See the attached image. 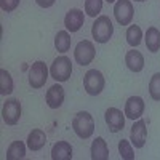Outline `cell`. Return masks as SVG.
<instances>
[{
    "mask_svg": "<svg viewBox=\"0 0 160 160\" xmlns=\"http://www.w3.org/2000/svg\"><path fill=\"white\" fill-rule=\"evenodd\" d=\"M125 64L131 72H141L144 69V56L136 50H130L125 55Z\"/></svg>",
    "mask_w": 160,
    "mask_h": 160,
    "instance_id": "obj_15",
    "label": "cell"
},
{
    "mask_svg": "<svg viewBox=\"0 0 160 160\" xmlns=\"http://www.w3.org/2000/svg\"><path fill=\"white\" fill-rule=\"evenodd\" d=\"M83 22H85V15H83V11L78 10V8H71L64 16V26L69 32L80 31Z\"/></svg>",
    "mask_w": 160,
    "mask_h": 160,
    "instance_id": "obj_11",
    "label": "cell"
},
{
    "mask_svg": "<svg viewBox=\"0 0 160 160\" xmlns=\"http://www.w3.org/2000/svg\"><path fill=\"white\" fill-rule=\"evenodd\" d=\"M13 88H15V85H13V78L10 72L7 69H0V95L2 96L11 95Z\"/></svg>",
    "mask_w": 160,
    "mask_h": 160,
    "instance_id": "obj_21",
    "label": "cell"
},
{
    "mask_svg": "<svg viewBox=\"0 0 160 160\" xmlns=\"http://www.w3.org/2000/svg\"><path fill=\"white\" fill-rule=\"evenodd\" d=\"M146 138H148V128H146V122L142 118H138L136 123H133L131 131H130V141L136 149H141L146 144Z\"/></svg>",
    "mask_w": 160,
    "mask_h": 160,
    "instance_id": "obj_10",
    "label": "cell"
},
{
    "mask_svg": "<svg viewBox=\"0 0 160 160\" xmlns=\"http://www.w3.org/2000/svg\"><path fill=\"white\" fill-rule=\"evenodd\" d=\"M106 2H108V3H115L117 0H106Z\"/></svg>",
    "mask_w": 160,
    "mask_h": 160,
    "instance_id": "obj_28",
    "label": "cell"
},
{
    "mask_svg": "<svg viewBox=\"0 0 160 160\" xmlns=\"http://www.w3.org/2000/svg\"><path fill=\"white\" fill-rule=\"evenodd\" d=\"M64 96H66V93H64V88L61 85H53L48 88L47 91V95H45V101H47V106L50 109H58L62 106L64 102Z\"/></svg>",
    "mask_w": 160,
    "mask_h": 160,
    "instance_id": "obj_13",
    "label": "cell"
},
{
    "mask_svg": "<svg viewBox=\"0 0 160 160\" xmlns=\"http://www.w3.org/2000/svg\"><path fill=\"white\" fill-rule=\"evenodd\" d=\"M125 37H127V43L135 48V47H138L141 43V40H142V31H141L139 26L133 24V26H130V28L127 29Z\"/></svg>",
    "mask_w": 160,
    "mask_h": 160,
    "instance_id": "obj_22",
    "label": "cell"
},
{
    "mask_svg": "<svg viewBox=\"0 0 160 160\" xmlns=\"http://www.w3.org/2000/svg\"><path fill=\"white\" fill-rule=\"evenodd\" d=\"M96 56V50L90 40H82L78 42L75 50H74V59L77 61V64L80 66H88Z\"/></svg>",
    "mask_w": 160,
    "mask_h": 160,
    "instance_id": "obj_5",
    "label": "cell"
},
{
    "mask_svg": "<svg viewBox=\"0 0 160 160\" xmlns=\"http://www.w3.org/2000/svg\"><path fill=\"white\" fill-rule=\"evenodd\" d=\"M104 77L98 69H90L83 77V88L90 96H98L104 90Z\"/></svg>",
    "mask_w": 160,
    "mask_h": 160,
    "instance_id": "obj_4",
    "label": "cell"
},
{
    "mask_svg": "<svg viewBox=\"0 0 160 160\" xmlns=\"http://www.w3.org/2000/svg\"><path fill=\"white\" fill-rule=\"evenodd\" d=\"M135 2H146V0H135Z\"/></svg>",
    "mask_w": 160,
    "mask_h": 160,
    "instance_id": "obj_29",
    "label": "cell"
},
{
    "mask_svg": "<svg viewBox=\"0 0 160 160\" xmlns=\"http://www.w3.org/2000/svg\"><path fill=\"white\" fill-rule=\"evenodd\" d=\"M102 10V0H85V13L91 18H96Z\"/></svg>",
    "mask_w": 160,
    "mask_h": 160,
    "instance_id": "obj_24",
    "label": "cell"
},
{
    "mask_svg": "<svg viewBox=\"0 0 160 160\" xmlns=\"http://www.w3.org/2000/svg\"><path fill=\"white\" fill-rule=\"evenodd\" d=\"M47 144V135L42 130H32L28 136V148L31 151H40Z\"/></svg>",
    "mask_w": 160,
    "mask_h": 160,
    "instance_id": "obj_17",
    "label": "cell"
},
{
    "mask_svg": "<svg viewBox=\"0 0 160 160\" xmlns=\"http://www.w3.org/2000/svg\"><path fill=\"white\" fill-rule=\"evenodd\" d=\"M133 15H135V10H133V5L130 0H117L114 5V16L117 19L118 24L122 26H128L133 19Z\"/></svg>",
    "mask_w": 160,
    "mask_h": 160,
    "instance_id": "obj_7",
    "label": "cell"
},
{
    "mask_svg": "<svg viewBox=\"0 0 160 160\" xmlns=\"http://www.w3.org/2000/svg\"><path fill=\"white\" fill-rule=\"evenodd\" d=\"M149 95L154 101H160V72L154 74L149 82Z\"/></svg>",
    "mask_w": 160,
    "mask_h": 160,
    "instance_id": "obj_25",
    "label": "cell"
},
{
    "mask_svg": "<svg viewBox=\"0 0 160 160\" xmlns=\"http://www.w3.org/2000/svg\"><path fill=\"white\" fill-rule=\"evenodd\" d=\"M125 117L131 118V120H138L141 118L142 112H144V101L141 96H130L125 102Z\"/></svg>",
    "mask_w": 160,
    "mask_h": 160,
    "instance_id": "obj_12",
    "label": "cell"
},
{
    "mask_svg": "<svg viewBox=\"0 0 160 160\" xmlns=\"http://www.w3.org/2000/svg\"><path fill=\"white\" fill-rule=\"evenodd\" d=\"M72 130L80 139H88L95 131V120L87 111H80L72 118Z\"/></svg>",
    "mask_w": 160,
    "mask_h": 160,
    "instance_id": "obj_1",
    "label": "cell"
},
{
    "mask_svg": "<svg viewBox=\"0 0 160 160\" xmlns=\"http://www.w3.org/2000/svg\"><path fill=\"white\" fill-rule=\"evenodd\" d=\"M91 158L93 160H108L109 158V148L101 136H98L91 142Z\"/></svg>",
    "mask_w": 160,
    "mask_h": 160,
    "instance_id": "obj_16",
    "label": "cell"
},
{
    "mask_svg": "<svg viewBox=\"0 0 160 160\" xmlns=\"http://www.w3.org/2000/svg\"><path fill=\"white\" fill-rule=\"evenodd\" d=\"M53 160H71L72 158V146L68 141H58L51 148Z\"/></svg>",
    "mask_w": 160,
    "mask_h": 160,
    "instance_id": "obj_14",
    "label": "cell"
},
{
    "mask_svg": "<svg viewBox=\"0 0 160 160\" xmlns=\"http://www.w3.org/2000/svg\"><path fill=\"white\" fill-rule=\"evenodd\" d=\"M55 2L56 0H35V3L38 7H42V8H50V7L55 5Z\"/></svg>",
    "mask_w": 160,
    "mask_h": 160,
    "instance_id": "obj_27",
    "label": "cell"
},
{
    "mask_svg": "<svg viewBox=\"0 0 160 160\" xmlns=\"http://www.w3.org/2000/svg\"><path fill=\"white\" fill-rule=\"evenodd\" d=\"M48 68L43 61H35L29 69V85L32 88H42L48 80Z\"/></svg>",
    "mask_w": 160,
    "mask_h": 160,
    "instance_id": "obj_6",
    "label": "cell"
},
{
    "mask_svg": "<svg viewBox=\"0 0 160 160\" xmlns=\"http://www.w3.org/2000/svg\"><path fill=\"white\" fill-rule=\"evenodd\" d=\"M112 34H114V26H112V21L109 16H98L96 21L93 22L91 26V35L93 38L96 40L98 43H108L109 40L112 38Z\"/></svg>",
    "mask_w": 160,
    "mask_h": 160,
    "instance_id": "obj_2",
    "label": "cell"
},
{
    "mask_svg": "<svg viewBox=\"0 0 160 160\" xmlns=\"http://www.w3.org/2000/svg\"><path fill=\"white\" fill-rule=\"evenodd\" d=\"M104 120H106V125L109 127V130L112 133H117L120 130H123L125 127V112H122L117 108H109L104 114Z\"/></svg>",
    "mask_w": 160,
    "mask_h": 160,
    "instance_id": "obj_9",
    "label": "cell"
},
{
    "mask_svg": "<svg viewBox=\"0 0 160 160\" xmlns=\"http://www.w3.org/2000/svg\"><path fill=\"white\" fill-rule=\"evenodd\" d=\"M19 2L21 0H0V7H2V10L5 13H11L18 8Z\"/></svg>",
    "mask_w": 160,
    "mask_h": 160,
    "instance_id": "obj_26",
    "label": "cell"
},
{
    "mask_svg": "<svg viewBox=\"0 0 160 160\" xmlns=\"http://www.w3.org/2000/svg\"><path fill=\"white\" fill-rule=\"evenodd\" d=\"M71 42H72V38L69 35V31H59L55 37V48L59 53H66L71 48Z\"/></svg>",
    "mask_w": 160,
    "mask_h": 160,
    "instance_id": "obj_20",
    "label": "cell"
},
{
    "mask_svg": "<svg viewBox=\"0 0 160 160\" xmlns=\"http://www.w3.org/2000/svg\"><path fill=\"white\" fill-rule=\"evenodd\" d=\"M118 152H120V157L125 158V160L135 158V151H133L131 141H128V139H120L118 141Z\"/></svg>",
    "mask_w": 160,
    "mask_h": 160,
    "instance_id": "obj_23",
    "label": "cell"
},
{
    "mask_svg": "<svg viewBox=\"0 0 160 160\" xmlns=\"http://www.w3.org/2000/svg\"><path fill=\"white\" fill-rule=\"evenodd\" d=\"M26 157V144L22 141H13L7 149V160H21Z\"/></svg>",
    "mask_w": 160,
    "mask_h": 160,
    "instance_id": "obj_19",
    "label": "cell"
},
{
    "mask_svg": "<svg viewBox=\"0 0 160 160\" xmlns=\"http://www.w3.org/2000/svg\"><path fill=\"white\" fill-rule=\"evenodd\" d=\"M146 47L151 53H157L160 50V31L157 28H149L146 31Z\"/></svg>",
    "mask_w": 160,
    "mask_h": 160,
    "instance_id": "obj_18",
    "label": "cell"
},
{
    "mask_svg": "<svg viewBox=\"0 0 160 160\" xmlns=\"http://www.w3.org/2000/svg\"><path fill=\"white\" fill-rule=\"evenodd\" d=\"M2 118L7 125H16L21 118V102L18 99H7L2 108Z\"/></svg>",
    "mask_w": 160,
    "mask_h": 160,
    "instance_id": "obj_8",
    "label": "cell"
},
{
    "mask_svg": "<svg viewBox=\"0 0 160 160\" xmlns=\"http://www.w3.org/2000/svg\"><path fill=\"white\" fill-rule=\"evenodd\" d=\"M72 74V62L68 56H58L53 61L51 68H50V75L56 80V82H66L71 78Z\"/></svg>",
    "mask_w": 160,
    "mask_h": 160,
    "instance_id": "obj_3",
    "label": "cell"
}]
</instances>
